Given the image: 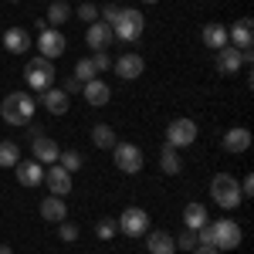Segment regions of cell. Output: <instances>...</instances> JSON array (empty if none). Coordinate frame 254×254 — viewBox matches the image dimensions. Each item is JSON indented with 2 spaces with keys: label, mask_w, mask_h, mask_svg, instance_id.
<instances>
[{
  "label": "cell",
  "mask_w": 254,
  "mask_h": 254,
  "mask_svg": "<svg viewBox=\"0 0 254 254\" xmlns=\"http://www.w3.org/2000/svg\"><path fill=\"white\" fill-rule=\"evenodd\" d=\"M34 112H38V102L27 95V92H10V95L0 102V119L7 126H31Z\"/></svg>",
  "instance_id": "1"
},
{
  "label": "cell",
  "mask_w": 254,
  "mask_h": 254,
  "mask_svg": "<svg viewBox=\"0 0 254 254\" xmlns=\"http://www.w3.org/2000/svg\"><path fill=\"white\" fill-rule=\"evenodd\" d=\"M210 196H214L217 207H224V210H237L241 207V183H237L231 173H217L210 180Z\"/></svg>",
  "instance_id": "2"
},
{
  "label": "cell",
  "mask_w": 254,
  "mask_h": 254,
  "mask_svg": "<svg viewBox=\"0 0 254 254\" xmlns=\"http://www.w3.org/2000/svg\"><path fill=\"white\" fill-rule=\"evenodd\" d=\"M142 31H146V17H142V10H136V7H126V10H119L116 20H112V34H116L119 41H139L142 38Z\"/></svg>",
  "instance_id": "3"
},
{
  "label": "cell",
  "mask_w": 254,
  "mask_h": 254,
  "mask_svg": "<svg viewBox=\"0 0 254 254\" xmlns=\"http://www.w3.org/2000/svg\"><path fill=\"white\" fill-rule=\"evenodd\" d=\"M55 61H48V58H31L27 61V68H24V81L34 88V92H44V88H55Z\"/></svg>",
  "instance_id": "4"
},
{
  "label": "cell",
  "mask_w": 254,
  "mask_h": 254,
  "mask_svg": "<svg viewBox=\"0 0 254 254\" xmlns=\"http://www.w3.org/2000/svg\"><path fill=\"white\" fill-rule=\"evenodd\" d=\"M210 244H214L217 251H234V248H241V224L231 220V217L214 220L210 224Z\"/></svg>",
  "instance_id": "5"
},
{
  "label": "cell",
  "mask_w": 254,
  "mask_h": 254,
  "mask_svg": "<svg viewBox=\"0 0 254 254\" xmlns=\"http://www.w3.org/2000/svg\"><path fill=\"white\" fill-rule=\"evenodd\" d=\"M112 163H116V170L119 173H139V170H142V163H146V159H142V149H139L136 142H116V146H112Z\"/></svg>",
  "instance_id": "6"
},
{
  "label": "cell",
  "mask_w": 254,
  "mask_h": 254,
  "mask_svg": "<svg viewBox=\"0 0 254 254\" xmlns=\"http://www.w3.org/2000/svg\"><path fill=\"white\" fill-rule=\"evenodd\" d=\"M116 224L126 237H146V231H149V214L142 207H126Z\"/></svg>",
  "instance_id": "7"
},
{
  "label": "cell",
  "mask_w": 254,
  "mask_h": 254,
  "mask_svg": "<svg viewBox=\"0 0 254 254\" xmlns=\"http://www.w3.org/2000/svg\"><path fill=\"white\" fill-rule=\"evenodd\" d=\"M34 48H38L41 58L55 61V58H61V55H64V48H68V38L61 34L58 27H44V31L38 34V44H34Z\"/></svg>",
  "instance_id": "8"
},
{
  "label": "cell",
  "mask_w": 254,
  "mask_h": 254,
  "mask_svg": "<svg viewBox=\"0 0 254 254\" xmlns=\"http://www.w3.org/2000/svg\"><path fill=\"white\" fill-rule=\"evenodd\" d=\"M196 122L193 119H173L170 126H166V142L170 146H176V149H183V146H190V142H196Z\"/></svg>",
  "instance_id": "9"
},
{
  "label": "cell",
  "mask_w": 254,
  "mask_h": 254,
  "mask_svg": "<svg viewBox=\"0 0 254 254\" xmlns=\"http://www.w3.org/2000/svg\"><path fill=\"white\" fill-rule=\"evenodd\" d=\"M227 44L237 48V51H248L254 44V20L244 17V20H234L231 27H227Z\"/></svg>",
  "instance_id": "10"
},
{
  "label": "cell",
  "mask_w": 254,
  "mask_h": 254,
  "mask_svg": "<svg viewBox=\"0 0 254 254\" xmlns=\"http://www.w3.org/2000/svg\"><path fill=\"white\" fill-rule=\"evenodd\" d=\"M44 187L51 190V196H68L71 193V173L61 170L58 163H55V166L44 170Z\"/></svg>",
  "instance_id": "11"
},
{
  "label": "cell",
  "mask_w": 254,
  "mask_h": 254,
  "mask_svg": "<svg viewBox=\"0 0 254 254\" xmlns=\"http://www.w3.org/2000/svg\"><path fill=\"white\" fill-rule=\"evenodd\" d=\"M112 68H116V75L122 81H136L142 71H146V61H142V55H122V58H116L112 61Z\"/></svg>",
  "instance_id": "12"
},
{
  "label": "cell",
  "mask_w": 254,
  "mask_h": 254,
  "mask_svg": "<svg viewBox=\"0 0 254 254\" xmlns=\"http://www.w3.org/2000/svg\"><path fill=\"white\" fill-rule=\"evenodd\" d=\"M112 41H116L112 24H105V20L88 24V31H85V44H88V48H95V51H109V44H112Z\"/></svg>",
  "instance_id": "13"
},
{
  "label": "cell",
  "mask_w": 254,
  "mask_h": 254,
  "mask_svg": "<svg viewBox=\"0 0 254 254\" xmlns=\"http://www.w3.org/2000/svg\"><path fill=\"white\" fill-rule=\"evenodd\" d=\"M31 149H34V156H31V159H38L41 166H55L58 156H61V146L51 136H38L34 142H31Z\"/></svg>",
  "instance_id": "14"
},
{
  "label": "cell",
  "mask_w": 254,
  "mask_h": 254,
  "mask_svg": "<svg viewBox=\"0 0 254 254\" xmlns=\"http://www.w3.org/2000/svg\"><path fill=\"white\" fill-rule=\"evenodd\" d=\"M214 64H217V71L220 75H237L241 68H244V51H237V48H220L217 51V58H214Z\"/></svg>",
  "instance_id": "15"
},
{
  "label": "cell",
  "mask_w": 254,
  "mask_h": 254,
  "mask_svg": "<svg viewBox=\"0 0 254 254\" xmlns=\"http://www.w3.org/2000/svg\"><path fill=\"white\" fill-rule=\"evenodd\" d=\"M14 170H17L20 187H41V183H44V166H41L38 159H20Z\"/></svg>",
  "instance_id": "16"
},
{
  "label": "cell",
  "mask_w": 254,
  "mask_h": 254,
  "mask_svg": "<svg viewBox=\"0 0 254 254\" xmlns=\"http://www.w3.org/2000/svg\"><path fill=\"white\" fill-rule=\"evenodd\" d=\"M224 149L227 153H248L251 149V129H244V126H234V129H227L224 132Z\"/></svg>",
  "instance_id": "17"
},
{
  "label": "cell",
  "mask_w": 254,
  "mask_h": 254,
  "mask_svg": "<svg viewBox=\"0 0 254 254\" xmlns=\"http://www.w3.org/2000/svg\"><path fill=\"white\" fill-rule=\"evenodd\" d=\"M81 95L88 98V105H95V109H102V105H109V98H112V88L105 85L102 78H92L81 85Z\"/></svg>",
  "instance_id": "18"
},
{
  "label": "cell",
  "mask_w": 254,
  "mask_h": 254,
  "mask_svg": "<svg viewBox=\"0 0 254 254\" xmlns=\"http://www.w3.org/2000/svg\"><path fill=\"white\" fill-rule=\"evenodd\" d=\"M41 105H44L51 116H64L68 105H71V95H64L61 88H44V92H41Z\"/></svg>",
  "instance_id": "19"
},
{
  "label": "cell",
  "mask_w": 254,
  "mask_h": 254,
  "mask_svg": "<svg viewBox=\"0 0 254 254\" xmlns=\"http://www.w3.org/2000/svg\"><path fill=\"white\" fill-rule=\"evenodd\" d=\"M38 210H41V217H44L48 224H61V220H68V207H64V196H44Z\"/></svg>",
  "instance_id": "20"
},
{
  "label": "cell",
  "mask_w": 254,
  "mask_h": 254,
  "mask_svg": "<svg viewBox=\"0 0 254 254\" xmlns=\"http://www.w3.org/2000/svg\"><path fill=\"white\" fill-rule=\"evenodd\" d=\"M0 38H3V48H7L10 55H24V51L31 48V34H27L24 27H7Z\"/></svg>",
  "instance_id": "21"
},
{
  "label": "cell",
  "mask_w": 254,
  "mask_h": 254,
  "mask_svg": "<svg viewBox=\"0 0 254 254\" xmlns=\"http://www.w3.org/2000/svg\"><path fill=\"white\" fill-rule=\"evenodd\" d=\"M146 248H149V254H176L170 231H146Z\"/></svg>",
  "instance_id": "22"
},
{
  "label": "cell",
  "mask_w": 254,
  "mask_h": 254,
  "mask_svg": "<svg viewBox=\"0 0 254 254\" xmlns=\"http://www.w3.org/2000/svg\"><path fill=\"white\" fill-rule=\"evenodd\" d=\"M159 170H163L166 176H176L180 170H183V156H180V149L170 146V142L159 149Z\"/></svg>",
  "instance_id": "23"
},
{
  "label": "cell",
  "mask_w": 254,
  "mask_h": 254,
  "mask_svg": "<svg viewBox=\"0 0 254 254\" xmlns=\"http://www.w3.org/2000/svg\"><path fill=\"white\" fill-rule=\"evenodd\" d=\"M200 38H203V44H207V48L220 51V48H227V27H224V24H207Z\"/></svg>",
  "instance_id": "24"
},
{
  "label": "cell",
  "mask_w": 254,
  "mask_h": 254,
  "mask_svg": "<svg viewBox=\"0 0 254 254\" xmlns=\"http://www.w3.org/2000/svg\"><path fill=\"white\" fill-rule=\"evenodd\" d=\"M48 27H61V24H68L71 20V3H64V0H55L51 7H48Z\"/></svg>",
  "instance_id": "25"
},
{
  "label": "cell",
  "mask_w": 254,
  "mask_h": 254,
  "mask_svg": "<svg viewBox=\"0 0 254 254\" xmlns=\"http://www.w3.org/2000/svg\"><path fill=\"white\" fill-rule=\"evenodd\" d=\"M183 224H187V227H190V231H196V227H203V224H207V207H203V203H187V207H183Z\"/></svg>",
  "instance_id": "26"
},
{
  "label": "cell",
  "mask_w": 254,
  "mask_h": 254,
  "mask_svg": "<svg viewBox=\"0 0 254 254\" xmlns=\"http://www.w3.org/2000/svg\"><path fill=\"white\" fill-rule=\"evenodd\" d=\"M17 163H20V146L14 139H0V166L10 170V166H17Z\"/></svg>",
  "instance_id": "27"
},
{
  "label": "cell",
  "mask_w": 254,
  "mask_h": 254,
  "mask_svg": "<svg viewBox=\"0 0 254 254\" xmlns=\"http://www.w3.org/2000/svg\"><path fill=\"white\" fill-rule=\"evenodd\" d=\"M92 142H95L98 149H112L119 139H116V129L112 126H105V122H98L95 129H92Z\"/></svg>",
  "instance_id": "28"
},
{
  "label": "cell",
  "mask_w": 254,
  "mask_h": 254,
  "mask_svg": "<svg viewBox=\"0 0 254 254\" xmlns=\"http://www.w3.org/2000/svg\"><path fill=\"white\" fill-rule=\"evenodd\" d=\"M58 166H61V170H68V173H75V170L85 166V156H81L78 149H64V153L58 156Z\"/></svg>",
  "instance_id": "29"
},
{
  "label": "cell",
  "mask_w": 254,
  "mask_h": 254,
  "mask_svg": "<svg viewBox=\"0 0 254 254\" xmlns=\"http://www.w3.org/2000/svg\"><path fill=\"white\" fill-rule=\"evenodd\" d=\"M95 234H98V241H112V237L119 234V224L112 220V217H98L95 220Z\"/></svg>",
  "instance_id": "30"
},
{
  "label": "cell",
  "mask_w": 254,
  "mask_h": 254,
  "mask_svg": "<svg viewBox=\"0 0 254 254\" xmlns=\"http://www.w3.org/2000/svg\"><path fill=\"white\" fill-rule=\"evenodd\" d=\"M75 78L85 85V81H92V78H98V71H95V64H92V58H81L78 64H75Z\"/></svg>",
  "instance_id": "31"
},
{
  "label": "cell",
  "mask_w": 254,
  "mask_h": 254,
  "mask_svg": "<svg viewBox=\"0 0 254 254\" xmlns=\"http://www.w3.org/2000/svg\"><path fill=\"white\" fill-rule=\"evenodd\" d=\"M173 244L180 248V251H193L200 241H196V231H190V227H187V231H180V237H173Z\"/></svg>",
  "instance_id": "32"
},
{
  "label": "cell",
  "mask_w": 254,
  "mask_h": 254,
  "mask_svg": "<svg viewBox=\"0 0 254 254\" xmlns=\"http://www.w3.org/2000/svg\"><path fill=\"white\" fill-rule=\"evenodd\" d=\"M75 17H78V20H88V24H95V20H98V7L92 3V0H81V7L75 10Z\"/></svg>",
  "instance_id": "33"
},
{
  "label": "cell",
  "mask_w": 254,
  "mask_h": 254,
  "mask_svg": "<svg viewBox=\"0 0 254 254\" xmlns=\"http://www.w3.org/2000/svg\"><path fill=\"white\" fill-rule=\"evenodd\" d=\"M58 237L64 241V244H75V241H78V227H75V224H68V220H61Z\"/></svg>",
  "instance_id": "34"
},
{
  "label": "cell",
  "mask_w": 254,
  "mask_h": 254,
  "mask_svg": "<svg viewBox=\"0 0 254 254\" xmlns=\"http://www.w3.org/2000/svg\"><path fill=\"white\" fill-rule=\"evenodd\" d=\"M92 64H95V71H98V75H102V71H109V68H112V55H109V51H95Z\"/></svg>",
  "instance_id": "35"
},
{
  "label": "cell",
  "mask_w": 254,
  "mask_h": 254,
  "mask_svg": "<svg viewBox=\"0 0 254 254\" xmlns=\"http://www.w3.org/2000/svg\"><path fill=\"white\" fill-rule=\"evenodd\" d=\"M119 10H122L119 3H105V7H102V17H98V20H105V24H112V20H116V14H119Z\"/></svg>",
  "instance_id": "36"
},
{
  "label": "cell",
  "mask_w": 254,
  "mask_h": 254,
  "mask_svg": "<svg viewBox=\"0 0 254 254\" xmlns=\"http://www.w3.org/2000/svg\"><path fill=\"white\" fill-rule=\"evenodd\" d=\"M61 92H64V95H75V92H81V81L75 78V75H68V78H64V88H61Z\"/></svg>",
  "instance_id": "37"
},
{
  "label": "cell",
  "mask_w": 254,
  "mask_h": 254,
  "mask_svg": "<svg viewBox=\"0 0 254 254\" xmlns=\"http://www.w3.org/2000/svg\"><path fill=\"white\" fill-rule=\"evenodd\" d=\"M237 183H241V196H251L254 193V176L251 173L244 176V180H237Z\"/></svg>",
  "instance_id": "38"
},
{
  "label": "cell",
  "mask_w": 254,
  "mask_h": 254,
  "mask_svg": "<svg viewBox=\"0 0 254 254\" xmlns=\"http://www.w3.org/2000/svg\"><path fill=\"white\" fill-rule=\"evenodd\" d=\"M193 254H220V251H217L214 244H196V248H193Z\"/></svg>",
  "instance_id": "39"
},
{
  "label": "cell",
  "mask_w": 254,
  "mask_h": 254,
  "mask_svg": "<svg viewBox=\"0 0 254 254\" xmlns=\"http://www.w3.org/2000/svg\"><path fill=\"white\" fill-rule=\"evenodd\" d=\"M0 254H14V251H10V248H7V244H0Z\"/></svg>",
  "instance_id": "40"
},
{
  "label": "cell",
  "mask_w": 254,
  "mask_h": 254,
  "mask_svg": "<svg viewBox=\"0 0 254 254\" xmlns=\"http://www.w3.org/2000/svg\"><path fill=\"white\" fill-rule=\"evenodd\" d=\"M142 3H159V0H142Z\"/></svg>",
  "instance_id": "41"
},
{
  "label": "cell",
  "mask_w": 254,
  "mask_h": 254,
  "mask_svg": "<svg viewBox=\"0 0 254 254\" xmlns=\"http://www.w3.org/2000/svg\"><path fill=\"white\" fill-rule=\"evenodd\" d=\"M0 34H3V31H0Z\"/></svg>",
  "instance_id": "42"
}]
</instances>
